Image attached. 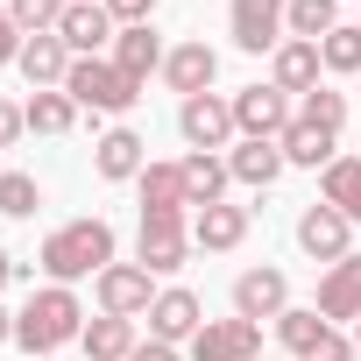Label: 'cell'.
I'll use <instances>...</instances> for the list:
<instances>
[{
  "label": "cell",
  "instance_id": "obj_14",
  "mask_svg": "<svg viewBox=\"0 0 361 361\" xmlns=\"http://www.w3.org/2000/svg\"><path fill=\"white\" fill-rule=\"evenodd\" d=\"M248 227H255V213L234 206V199L199 206V213H192V248H206V255H234V248L248 241Z\"/></svg>",
  "mask_w": 361,
  "mask_h": 361
},
{
  "label": "cell",
  "instance_id": "obj_18",
  "mask_svg": "<svg viewBox=\"0 0 361 361\" xmlns=\"http://www.w3.org/2000/svg\"><path fill=\"white\" fill-rule=\"evenodd\" d=\"M15 71L29 78V92H57V85L71 78V50H64V36H29L22 57H15Z\"/></svg>",
  "mask_w": 361,
  "mask_h": 361
},
{
  "label": "cell",
  "instance_id": "obj_13",
  "mask_svg": "<svg viewBox=\"0 0 361 361\" xmlns=\"http://www.w3.org/2000/svg\"><path fill=\"white\" fill-rule=\"evenodd\" d=\"M177 99H199V92H213V78H220V50L206 43V36H192V43H170V57H163V71H156Z\"/></svg>",
  "mask_w": 361,
  "mask_h": 361
},
{
  "label": "cell",
  "instance_id": "obj_6",
  "mask_svg": "<svg viewBox=\"0 0 361 361\" xmlns=\"http://www.w3.org/2000/svg\"><path fill=\"white\" fill-rule=\"evenodd\" d=\"M290 121H298V99H290V92H276V85H241V92H234V128H241V142H276Z\"/></svg>",
  "mask_w": 361,
  "mask_h": 361
},
{
  "label": "cell",
  "instance_id": "obj_42",
  "mask_svg": "<svg viewBox=\"0 0 361 361\" xmlns=\"http://www.w3.org/2000/svg\"><path fill=\"white\" fill-rule=\"evenodd\" d=\"M50 361H57V354H50Z\"/></svg>",
  "mask_w": 361,
  "mask_h": 361
},
{
  "label": "cell",
  "instance_id": "obj_11",
  "mask_svg": "<svg viewBox=\"0 0 361 361\" xmlns=\"http://www.w3.org/2000/svg\"><path fill=\"white\" fill-rule=\"evenodd\" d=\"M199 326H206L199 290H185V283H163V290H156V305H149V340H163V347H192Z\"/></svg>",
  "mask_w": 361,
  "mask_h": 361
},
{
  "label": "cell",
  "instance_id": "obj_39",
  "mask_svg": "<svg viewBox=\"0 0 361 361\" xmlns=\"http://www.w3.org/2000/svg\"><path fill=\"white\" fill-rule=\"evenodd\" d=\"M29 269H36V262H15V255H8V248H0V290H8V283H15V276H29Z\"/></svg>",
  "mask_w": 361,
  "mask_h": 361
},
{
  "label": "cell",
  "instance_id": "obj_17",
  "mask_svg": "<svg viewBox=\"0 0 361 361\" xmlns=\"http://www.w3.org/2000/svg\"><path fill=\"white\" fill-rule=\"evenodd\" d=\"M269 85H276V92H290V99L319 92V85H326L319 43H298V36H283V43H276V57H269Z\"/></svg>",
  "mask_w": 361,
  "mask_h": 361
},
{
  "label": "cell",
  "instance_id": "obj_5",
  "mask_svg": "<svg viewBox=\"0 0 361 361\" xmlns=\"http://www.w3.org/2000/svg\"><path fill=\"white\" fill-rule=\"evenodd\" d=\"M177 135H185V149L227 156V149L241 142V128H234V92H199V99H177Z\"/></svg>",
  "mask_w": 361,
  "mask_h": 361
},
{
  "label": "cell",
  "instance_id": "obj_35",
  "mask_svg": "<svg viewBox=\"0 0 361 361\" xmlns=\"http://www.w3.org/2000/svg\"><path fill=\"white\" fill-rule=\"evenodd\" d=\"M22 43H29V36L15 29V15H8V0H0V71H8V64L22 57Z\"/></svg>",
  "mask_w": 361,
  "mask_h": 361
},
{
  "label": "cell",
  "instance_id": "obj_28",
  "mask_svg": "<svg viewBox=\"0 0 361 361\" xmlns=\"http://www.w3.org/2000/svg\"><path fill=\"white\" fill-rule=\"evenodd\" d=\"M22 114H29V135H71V128H78V99H71L64 85H57V92H29Z\"/></svg>",
  "mask_w": 361,
  "mask_h": 361
},
{
  "label": "cell",
  "instance_id": "obj_40",
  "mask_svg": "<svg viewBox=\"0 0 361 361\" xmlns=\"http://www.w3.org/2000/svg\"><path fill=\"white\" fill-rule=\"evenodd\" d=\"M8 340H15V312H8V305H0V347H8Z\"/></svg>",
  "mask_w": 361,
  "mask_h": 361
},
{
  "label": "cell",
  "instance_id": "obj_24",
  "mask_svg": "<svg viewBox=\"0 0 361 361\" xmlns=\"http://www.w3.org/2000/svg\"><path fill=\"white\" fill-rule=\"evenodd\" d=\"M276 340H283V347H290L298 361H312V354H319V347L333 340V319H326L319 305H290V312L276 319Z\"/></svg>",
  "mask_w": 361,
  "mask_h": 361
},
{
  "label": "cell",
  "instance_id": "obj_10",
  "mask_svg": "<svg viewBox=\"0 0 361 361\" xmlns=\"http://www.w3.org/2000/svg\"><path fill=\"white\" fill-rule=\"evenodd\" d=\"M283 312H290V276H283L276 262H255V269L234 276V319H255V326L269 319V326H276Z\"/></svg>",
  "mask_w": 361,
  "mask_h": 361
},
{
  "label": "cell",
  "instance_id": "obj_8",
  "mask_svg": "<svg viewBox=\"0 0 361 361\" xmlns=\"http://www.w3.org/2000/svg\"><path fill=\"white\" fill-rule=\"evenodd\" d=\"M92 298H99V312H114V319H149L156 276H149L142 262H106V269L92 276Z\"/></svg>",
  "mask_w": 361,
  "mask_h": 361
},
{
  "label": "cell",
  "instance_id": "obj_2",
  "mask_svg": "<svg viewBox=\"0 0 361 361\" xmlns=\"http://www.w3.org/2000/svg\"><path fill=\"white\" fill-rule=\"evenodd\" d=\"M78 333H85V305H78L71 283H43V290H29V305L15 312V347H29L36 361H50V354L71 347Z\"/></svg>",
  "mask_w": 361,
  "mask_h": 361
},
{
  "label": "cell",
  "instance_id": "obj_21",
  "mask_svg": "<svg viewBox=\"0 0 361 361\" xmlns=\"http://www.w3.org/2000/svg\"><path fill=\"white\" fill-rule=\"evenodd\" d=\"M319 312H326L333 326H354V319H361V255H347V262H333V269L319 276Z\"/></svg>",
  "mask_w": 361,
  "mask_h": 361
},
{
  "label": "cell",
  "instance_id": "obj_12",
  "mask_svg": "<svg viewBox=\"0 0 361 361\" xmlns=\"http://www.w3.org/2000/svg\"><path fill=\"white\" fill-rule=\"evenodd\" d=\"M185 361H262V326L255 319H206Z\"/></svg>",
  "mask_w": 361,
  "mask_h": 361
},
{
  "label": "cell",
  "instance_id": "obj_4",
  "mask_svg": "<svg viewBox=\"0 0 361 361\" xmlns=\"http://www.w3.org/2000/svg\"><path fill=\"white\" fill-rule=\"evenodd\" d=\"M135 262L149 276H177L192 262V213H142L135 227Z\"/></svg>",
  "mask_w": 361,
  "mask_h": 361
},
{
  "label": "cell",
  "instance_id": "obj_36",
  "mask_svg": "<svg viewBox=\"0 0 361 361\" xmlns=\"http://www.w3.org/2000/svg\"><path fill=\"white\" fill-rule=\"evenodd\" d=\"M22 135H29V114H22L15 99H0V149H15Z\"/></svg>",
  "mask_w": 361,
  "mask_h": 361
},
{
  "label": "cell",
  "instance_id": "obj_23",
  "mask_svg": "<svg viewBox=\"0 0 361 361\" xmlns=\"http://www.w3.org/2000/svg\"><path fill=\"white\" fill-rule=\"evenodd\" d=\"M135 192H142V213H192L185 199V163H149L135 177Z\"/></svg>",
  "mask_w": 361,
  "mask_h": 361
},
{
  "label": "cell",
  "instance_id": "obj_27",
  "mask_svg": "<svg viewBox=\"0 0 361 361\" xmlns=\"http://www.w3.org/2000/svg\"><path fill=\"white\" fill-rule=\"evenodd\" d=\"M319 199L361 227V156H333V163L319 170Z\"/></svg>",
  "mask_w": 361,
  "mask_h": 361
},
{
  "label": "cell",
  "instance_id": "obj_31",
  "mask_svg": "<svg viewBox=\"0 0 361 361\" xmlns=\"http://www.w3.org/2000/svg\"><path fill=\"white\" fill-rule=\"evenodd\" d=\"M36 206H43V185L29 170H0V213L8 220H36Z\"/></svg>",
  "mask_w": 361,
  "mask_h": 361
},
{
  "label": "cell",
  "instance_id": "obj_25",
  "mask_svg": "<svg viewBox=\"0 0 361 361\" xmlns=\"http://www.w3.org/2000/svg\"><path fill=\"white\" fill-rule=\"evenodd\" d=\"M78 347H85V361H128L142 340H135V319H114V312H99V319H85Z\"/></svg>",
  "mask_w": 361,
  "mask_h": 361
},
{
  "label": "cell",
  "instance_id": "obj_32",
  "mask_svg": "<svg viewBox=\"0 0 361 361\" xmlns=\"http://www.w3.org/2000/svg\"><path fill=\"white\" fill-rule=\"evenodd\" d=\"M64 8H71V0H8V15H15L22 36H57Z\"/></svg>",
  "mask_w": 361,
  "mask_h": 361
},
{
  "label": "cell",
  "instance_id": "obj_3",
  "mask_svg": "<svg viewBox=\"0 0 361 361\" xmlns=\"http://www.w3.org/2000/svg\"><path fill=\"white\" fill-rule=\"evenodd\" d=\"M64 92L78 99V114H128V106L142 99V85H135V78H121V64H114V57H71Z\"/></svg>",
  "mask_w": 361,
  "mask_h": 361
},
{
  "label": "cell",
  "instance_id": "obj_33",
  "mask_svg": "<svg viewBox=\"0 0 361 361\" xmlns=\"http://www.w3.org/2000/svg\"><path fill=\"white\" fill-rule=\"evenodd\" d=\"M298 114L340 135V128H347V92H333V85H319V92H305V99H298Z\"/></svg>",
  "mask_w": 361,
  "mask_h": 361
},
{
  "label": "cell",
  "instance_id": "obj_29",
  "mask_svg": "<svg viewBox=\"0 0 361 361\" xmlns=\"http://www.w3.org/2000/svg\"><path fill=\"white\" fill-rule=\"evenodd\" d=\"M283 29H290L298 43H326V36L340 29V0H290V8H283Z\"/></svg>",
  "mask_w": 361,
  "mask_h": 361
},
{
  "label": "cell",
  "instance_id": "obj_16",
  "mask_svg": "<svg viewBox=\"0 0 361 361\" xmlns=\"http://www.w3.org/2000/svg\"><path fill=\"white\" fill-rule=\"evenodd\" d=\"M57 36H64V50H71V57H106L121 29H114V15L99 8V0H71L64 22H57Z\"/></svg>",
  "mask_w": 361,
  "mask_h": 361
},
{
  "label": "cell",
  "instance_id": "obj_9",
  "mask_svg": "<svg viewBox=\"0 0 361 361\" xmlns=\"http://www.w3.org/2000/svg\"><path fill=\"white\" fill-rule=\"evenodd\" d=\"M283 8L290 0H227V36H234V50H248V57H276V43L290 36L283 29Z\"/></svg>",
  "mask_w": 361,
  "mask_h": 361
},
{
  "label": "cell",
  "instance_id": "obj_1",
  "mask_svg": "<svg viewBox=\"0 0 361 361\" xmlns=\"http://www.w3.org/2000/svg\"><path fill=\"white\" fill-rule=\"evenodd\" d=\"M106 262H121V234H114L99 213L50 227V234H43V248H36V269H43V283H71V290H78L85 276H99Z\"/></svg>",
  "mask_w": 361,
  "mask_h": 361
},
{
  "label": "cell",
  "instance_id": "obj_34",
  "mask_svg": "<svg viewBox=\"0 0 361 361\" xmlns=\"http://www.w3.org/2000/svg\"><path fill=\"white\" fill-rule=\"evenodd\" d=\"M99 8L114 15V29H142V22H156V0H99Z\"/></svg>",
  "mask_w": 361,
  "mask_h": 361
},
{
  "label": "cell",
  "instance_id": "obj_15",
  "mask_svg": "<svg viewBox=\"0 0 361 361\" xmlns=\"http://www.w3.org/2000/svg\"><path fill=\"white\" fill-rule=\"evenodd\" d=\"M92 170H99V185H135V177L149 170V142L135 128H106L92 142Z\"/></svg>",
  "mask_w": 361,
  "mask_h": 361
},
{
  "label": "cell",
  "instance_id": "obj_22",
  "mask_svg": "<svg viewBox=\"0 0 361 361\" xmlns=\"http://www.w3.org/2000/svg\"><path fill=\"white\" fill-rule=\"evenodd\" d=\"M227 170H234V185H248V192H269V185H276V177H283L290 163H283V149H276V142H234V149H227Z\"/></svg>",
  "mask_w": 361,
  "mask_h": 361
},
{
  "label": "cell",
  "instance_id": "obj_7",
  "mask_svg": "<svg viewBox=\"0 0 361 361\" xmlns=\"http://www.w3.org/2000/svg\"><path fill=\"white\" fill-rule=\"evenodd\" d=\"M290 234H298V248H305L312 262H326V269L354 255V220H347V213H333L326 199H312V206L298 213V227H290Z\"/></svg>",
  "mask_w": 361,
  "mask_h": 361
},
{
  "label": "cell",
  "instance_id": "obj_19",
  "mask_svg": "<svg viewBox=\"0 0 361 361\" xmlns=\"http://www.w3.org/2000/svg\"><path fill=\"white\" fill-rule=\"evenodd\" d=\"M276 149H283V163H290V170H326V163L340 156V135L298 114V121H290V128L276 135Z\"/></svg>",
  "mask_w": 361,
  "mask_h": 361
},
{
  "label": "cell",
  "instance_id": "obj_30",
  "mask_svg": "<svg viewBox=\"0 0 361 361\" xmlns=\"http://www.w3.org/2000/svg\"><path fill=\"white\" fill-rule=\"evenodd\" d=\"M319 64H326V78H361V22H340L319 43Z\"/></svg>",
  "mask_w": 361,
  "mask_h": 361
},
{
  "label": "cell",
  "instance_id": "obj_41",
  "mask_svg": "<svg viewBox=\"0 0 361 361\" xmlns=\"http://www.w3.org/2000/svg\"><path fill=\"white\" fill-rule=\"evenodd\" d=\"M354 354H361V319H354Z\"/></svg>",
  "mask_w": 361,
  "mask_h": 361
},
{
  "label": "cell",
  "instance_id": "obj_38",
  "mask_svg": "<svg viewBox=\"0 0 361 361\" xmlns=\"http://www.w3.org/2000/svg\"><path fill=\"white\" fill-rule=\"evenodd\" d=\"M128 361H185V347H163V340H142Z\"/></svg>",
  "mask_w": 361,
  "mask_h": 361
},
{
  "label": "cell",
  "instance_id": "obj_37",
  "mask_svg": "<svg viewBox=\"0 0 361 361\" xmlns=\"http://www.w3.org/2000/svg\"><path fill=\"white\" fill-rule=\"evenodd\" d=\"M312 361H361V354H354V333H340V326H333V340H326Z\"/></svg>",
  "mask_w": 361,
  "mask_h": 361
},
{
  "label": "cell",
  "instance_id": "obj_20",
  "mask_svg": "<svg viewBox=\"0 0 361 361\" xmlns=\"http://www.w3.org/2000/svg\"><path fill=\"white\" fill-rule=\"evenodd\" d=\"M106 57L121 64V78H135V85H149V78L163 71V57H170V50H163V36H156V29L142 22V29H121Z\"/></svg>",
  "mask_w": 361,
  "mask_h": 361
},
{
  "label": "cell",
  "instance_id": "obj_26",
  "mask_svg": "<svg viewBox=\"0 0 361 361\" xmlns=\"http://www.w3.org/2000/svg\"><path fill=\"white\" fill-rule=\"evenodd\" d=\"M227 185H234L227 156H206V149H192V156H185V199H192V213H199V206H220V199H227Z\"/></svg>",
  "mask_w": 361,
  "mask_h": 361
}]
</instances>
